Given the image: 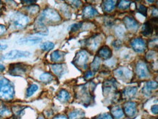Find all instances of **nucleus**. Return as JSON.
<instances>
[{
    "mask_svg": "<svg viewBox=\"0 0 158 119\" xmlns=\"http://www.w3.org/2000/svg\"><path fill=\"white\" fill-rule=\"evenodd\" d=\"M98 119H114V118H112V115H109V114H104V115H101Z\"/></svg>",
    "mask_w": 158,
    "mask_h": 119,
    "instance_id": "f704fd0d",
    "label": "nucleus"
},
{
    "mask_svg": "<svg viewBox=\"0 0 158 119\" xmlns=\"http://www.w3.org/2000/svg\"><path fill=\"white\" fill-rule=\"evenodd\" d=\"M53 119H69V118L63 115H57V116H55Z\"/></svg>",
    "mask_w": 158,
    "mask_h": 119,
    "instance_id": "4c0bfd02",
    "label": "nucleus"
},
{
    "mask_svg": "<svg viewBox=\"0 0 158 119\" xmlns=\"http://www.w3.org/2000/svg\"><path fill=\"white\" fill-rule=\"evenodd\" d=\"M37 1H22V2H24V4L25 3V4H33V3L36 2Z\"/></svg>",
    "mask_w": 158,
    "mask_h": 119,
    "instance_id": "ea45409f",
    "label": "nucleus"
},
{
    "mask_svg": "<svg viewBox=\"0 0 158 119\" xmlns=\"http://www.w3.org/2000/svg\"><path fill=\"white\" fill-rule=\"evenodd\" d=\"M138 89L137 87H135V86H131V87H127L124 89L123 91V94L126 97L128 98H131L133 97V96L136 95V94L137 93Z\"/></svg>",
    "mask_w": 158,
    "mask_h": 119,
    "instance_id": "5701e85b",
    "label": "nucleus"
},
{
    "mask_svg": "<svg viewBox=\"0 0 158 119\" xmlns=\"http://www.w3.org/2000/svg\"><path fill=\"white\" fill-rule=\"evenodd\" d=\"M11 111L7 107H1L0 108V116H7L10 115Z\"/></svg>",
    "mask_w": 158,
    "mask_h": 119,
    "instance_id": "473e14b6",
    "label": "nucleus"
},
{
    "mask_svg": "<svg viewBox=\"0 0 158 119\" xmlns=\"http://www.w3.org/2000/svg\"><path fill=\"white\" fill-rule=\"evenodd\" d=\"M14 86L7 78H0V98L10 100L14 97Z\"/></svg>",
    "mask_w": 158,
    "mask_h": 119,
    "instance_id": "f03ea898",
    "label": "nucleus"
},
{
    "mask_svg": "<svg viewBox=\"0 0 158 119\" xmlns=\"http://www.w3.org/2000/svg\"><path fill=\"white\" fill-rule=\"evenodd\" d=\"M37 119H45V118H44L43 116H40Z\"/></svg>",
    "mask_w": 158,
    "mask_h": 119,
    "instance_id": "37998d69",
    "label": "nucleus"
},
{
    "mask_svg": "<svg viewBox=\"0 0 158 119\" xmlns=\"http://www.w3.org/2000/svg\"><path fill=\"white\" fill-rule=\"evenodd\" d=\"M6 48H7V45L6 44H1L0 43V50H5Z\"/></svg>",
    "mask_w": 158,
    "mask_h": 119,
    "instance_id": "58836bf2",
    "label": "nucleus"
},
{
    "mask_svg": "<svg viewBox=\"0 0 158 119\" xmlns=\"http://www.w3.org/2000/svg\"><path fill=\"white\" fill-rule=\"evenodd\" d=\"M115 6H116V1H110V0H107L104 1L102 3V9L105 13H110L113 10H115Z\"/></svg>",
    "mask_w": 158,
    "mask_h": 119,
    "instance_id": "f3484780",
    "label": "nucleus"
},
{
    "mask_svg": "<svg viewBox=\"0 0 158 119\" xmlns=\"http://www.w3.org/2000/svg\"><path fill=\"white\" fill-rule=\"evenodd\" d=\"M42 41L41 38L38 37H29V38H24L19 40L21 44H27V45H36V44L40 43Z\"/></svg>",
    "mask_w": 158,
    "mask_h": 119,
    "instance_id": "412c9836",
    "label": "nucleus"
},
{
    "mask_svg": "<svg viewBox=\"0 0 158 119\" xmlns=\"http://www.w3.org/2000/svg\"><path fill=\"white\" fill-rule=\"evenodd\" d=\"M82 23H77V24H73V25H71V27H70L69 28V30L71 32H77L78 30H79V29L82 27Z\"/></svg>",
    "mask_w": 158,
    "mask_h": 119,
    "instance_id": "2f4dec72",
    "label": "nucleus"
},
{
    "mask_svg": "<svg viewBox=\"0 0 158 119\" xmlns=\"http://www.w3.org/2000/svg\"><path fill=\"white\" fill-rule=\"evenodd\" d=\"M61 20V17L59 13L55 10L51 8H47L37 18V22L46 26V24H55L60 22Z\"/></svg>",
    "mask_w": 158,
    "mask_h": 119,
    "instance_id": "f257e3e1",
    "label": "nucleus"
},
{
    "mask_svg": "<svg viewBox=\"0 0 158 119\" xmlns=\"http://www.w3.org/2000/svg\"><path fill=\"white\" fill-rule=\"evenodd\" d=\"M26 72V67L22 64H14L10 65L9 73L13 76H22Z\"/></svg>",
    "mask_w": 158,
    "mask_h": 119,
    "instance_id": "1a4fd4ad",
    "label": "nucleus"
},
{
    "mask_svg": "<svg viewBox=\"0 0 158 119\" xmlns=\"http://www.w3.org/2000/svg\"><path fill=\"white\" fill-rule=\"evenodd\" d=\"M31 56V53L28 51H22L18 50H12L5 53L3 56V59L4 60H14L21 58H27Z\"/></svg>",
    "mask_w": 158,
    "mask_h": 119,
    "instance_id": "39448f33",
    "label": "nucleus"
},
{
    "mask_svg": "<svg viewBox=\"0 0 158 119\" xmlns=\"http://www.w3.org/2000/svg\"><path fill=\"white\" fill-rule=\"evenodd\" d=\"M69 119H82L85 117V112L81 110H73L69 113Z\"/></svg>",
    "mask_w": 158,
    "mask_h": 119,
    "instance_id": "4be33fe9",
    "label": "nucleus"
},
{
    "mask_svg": "<svg viewBox=\"0 0 158 119\" xmlns=\"http://www.w3.org/2000/svg\"><path fill=\"white\" fill-rule=\"evenodd\" d=\"M157 89V83L155 81H149L146 83V86H145L144 89V92L145 94H149L152 90Z\"/></svg>",
    "mask_w": 158,
    "mask_h": 119,
    "instance_id": "b1692460",
    "label": "nucleus"
},
{
    "mask_svg": "<svg viewBox=\"0 0 158 119\" xmlns=\"http://www.w3.org/2000/svg\"><path fill=\"white\" fill-rule=\"evenodd\" d=\"M39 87L36 84H32L29 88H28L27 91H26V97H30L33 95L38 90Z\"/></svg>",
    "mask_w": 158,
    "mask_h": 119,
    "instance_id": "bb28decb",
    "label": "nucleus"
},
{
    "mask_svg": "<svg viewBox=\"0 0 158 119\" xmlns=\"http://www.w3.org/2000/svg\"><path fill=\"white\" fill-rule=\"evenodd\" d=\"M102 41V38L99 35H97L94 37H90L89 39L88 42H87V45H88L89 48L91 50H96L100 45V43Z\"/></svg>",
    "mask_w": 158,
    "mask_h": 119,
    "instance_id": "4468645a",
    "label": "nucleus"
},
{
    "mask_svg": "<svg viewBox=\"0 0 158 119\" xmlns=\"http://www.w3.org/2000/svg\"><path fill=\"white\" fill-rule=\"evenodd\" d=\"M26 9V10L29 12V14L35 15L39 12V10H40V7H39L38 5L34 4V5L29 6V7H27Z\"/></svg>",
    "mask_w": 158,
    "mask_h": 119,
    "instance_id": "c756f323",
    "label": "nucleus"
},
{
    "mask_svg": "<svg viewBox=\"0 0 158 119\" xmlns=\"http://www.w3.org/2000/svg\"><path fill=\"white\" fill-rule=\"evenodd\" d=\"M55 45L53 42L48 41V42H45L44 43H42L41 45V48L43 50H52L53 48H54Z\"/></svg>",
    "mask_w": 158,
    "mask_h": 119,
    "instance_id": "c85d7f7f",
    "label": "nucleus"
},
{
    "mask_svg": "<svg viewBox=\"0 0 158 119\" xmlns=\"http://www.w3.org/2000/svg\"><path fill=\"white\" fill-rule=\"evenodd\" d=\"M101 58H99L98 56H96L94 60L93 61V62L90 64L91 69H92L93 72H97L101 66Z\"/></svg>",
    "mask_w": 158,
    "mask_h": 119,
    "instance_id": "393cba45",
    "label": "nucleus"
},
{
    "mask_svg": "<svg viewBox=\"0 0 158 119\" xmlns=\"http://www.w3.org/2000/svg\"><path fill=\"white\" fill-rule=\"evenodd\" d=\"M6 32H7V28H6L5 26L0 24V36L4 35L6 33Z\"/></svg>",
    "mask_w": 158,
    "mask_h": 119,
    "instance_id": "72a5a7b5",
    "label": "nucleus"
},
{
    "mask_svg": "<svg viewBox=\"0 0 158 119\" xmlns=\"http://www.w3.org/2000/svg\"><path fill=\"white\" fill-rule=\"evenodd\" d=\"M65 54L66 53L61 51V50H55L50 55V59L53 62H61L64 59Z\"/></svg>",
    "mask_w": 158,
    "mask_h": 119,
    "instance_id": "2eb2a0df",
    "label": "nucleus"
},
{
    "mask_svg": "<svg viewBox=\"0 0 158 119\" xmlns=\"http://www.w3.org/2000/svg\"><path fill=\"white\" fill-rule=\"evenodd\" d=\"M136 74L139 78H146L149 76V71L147 64L144 61H138L136 67Z\"/></svg>",
    "mask_w": 158,
    "mask_h": 119,
    "instance_id": "6e6552de",
    "label": "nucleus"
},
{
    "mask_svg": "<svg viewBox=\"0 0 158 119\" xmlns=\"http://www.w3.org/2000/svg\"><path fill=\"white\" fill-rule=\"evenodd\" d=\"M147 11H148V8L146 7V6H144V4H139V6H138V12L139 13L142 14L143 16H146V15H147Z\"/></svg>",
    "mask_w": 158,
    "mask_h": 119,
    "instance_id": "7c9ffc66",
    "label": "nucleus"
},
{
    "mask_svg": "<svg viewBox=\"0 0 158 119\" xmlns=\"http://www.w3.org/2000/svg\"><path fill=\"white\" fill-rule=\"evenodd\" d=\"M123 22L126 28L131 32H135L138 28V22L132 16H125L123 18Z\"/></svg>",
    "mask_w": 158,
    "mask_h": 119,
    "instance_id": "9b49d317",
    "label": "nucleus"
},
{
    "mask_svg": "<svg viewBox=\"0 0 158 119\" xmlns=\"http://www.w3.org/2000/svg\"><path fill=\"white\" fill-rule=\"evenodd\" d=\"M89 60V53L87 50H82L78 52L73 60V64L77 68L85 69L87 68V61Z\"/></svg>",
    "mask_w": 158,
    "mask_h": 119,
    "instance_id": "20e7f679",
    "label": "nucleus"
},
{
    "mask_svg": "<svg viewBox=\"0 0 158 119\" xmlns=\"http://www.w3.org/2000/svg\"><path fill=\"white\" fill-rule=\"evenodd\" d=\"M124 111L129 118H133L137 112V105L136 102H128L124 105Z\"/></svg>",
    "mask_w": 158,
    "mask_h": 119,
    "instance_id": "9d476101",
    "label": "nucleus"
},
{
    "mask_svg": "<svg viewBox=\"0 0 158 119\" xmlns=\"http://www.w3.org/2000/svg\"><path fill=\"white\" fill-rule=\"evenodd\" d=\"M70 94L66 90H64V89H62L58 92V95H57V98H58V100L61 102H66L70 99Z\"/></svg>",
    "mask_w": 158,
    "mask_h": 119,
    "instance_id": "6ab92c4d",
    "label": "nucleus"
},
{
    "mask_svg": "<svg viewBox=\"0 0 158 119\" xmlns=\"http://www.w3.org/2000/svg\"><path fill=\"white\" fill-rule=\"evenodd\" d=\"M10 22L12 27L16 29H22L25 28L29 24V18L27 16L16 12L12 13L10 17Z\"/></svg>",
    "mask_w": 158,
    "mask_h": 119,
    "instance_id": "7ed1b4c3",
    "label": "nucleus"
},
{
    "mask_svg": "<svg viewBox=\"0 0 158 119\" xmlns=\"http://www.w3.org/2000/svg\"><path fill=\"white\" fill-rule=\"evenodd\" d=\"M53 75L50 74L49 72H45L42 73L41 75L40 76V80L42 81V82L45 83V84H48V83H50L53 80Z\"/></svg>",
    "mask_w": 158,
    "mask_h": 119,
    "instance_id": "a878e982",
    "label": "nucleus"
},
{
    "mask_svg": "<svg viewBox=\"0 0 158 119\" xmlns=\"http://www.w3.org/2000/svg\"><path fill=\"white\" fill-rule=\"evenodd\" d=\"M65 65L63 64H55L51 66V69L55 75L58 77H61L65 72Z\"/></svg>",
    "mask_w": 158,
    "mask_h": 119,
    "instance_id": "dca6fc26",
    "label": "nucleus"
},
{
    "mask_svg": "<svg viewBox=\"0 0 158 119\" xmlns=\"http://www.w3.org/2000/svg\"><path fill=\"white\" fill-rule=\"evenodd\" d=\"M112 115L115 119H121L125 116L123 110L120 107V106H115L111 110Z\"/></svg>",
    "mask_w": 158,
    "mask_h": 119,
    "instance_id": "a211bd4d",
    "label": "nucleus"
},
{
    "mask_svg": "<svg viewBox=\"0 0 158 119\" xmlns=\"http://www.w3.org/2000/svg\"><path fill=\"white\" fill-rule=\"evenodd\" d=\"M131 4V1L122 0V1H119L118 7L119 9L120 10H127L130 7Z\"/></svg>",
    "mask_w": 158,
    "mask_h": 119,
    "instance_id": "cd10ccee",
    "label": "nucleus"
},
{
    "mask_svg": "<svg viewBox=\"0 0 158 119\" xmlns=\"http://www.w3.org/2000/svg\"><path fill=\"white\" fill-rule=\"evenodd\" d=\"M131 45L133 49L137 53H143L146 48V44L144 40L141 37H136L131 41Z\"/></svg>",
    "mask_w": 158,
    "mask_h": 119,
    "instance_id": "0eeeda50",
    "label": "nucleus"
},
{
    "mask_svg": "<svg viewBox=\"0 0 158 119\" xmlns=\"http://www.w3.org/2000/svg\"><path fill=\"white\" fill-rule=\"evenodd\" d=\"M2 4H1V1H0V15L2 13Z\"/></svg>",
    "mask_w": 158,
    "mask_h": 119,
    "instance_id": "79ce46f5",
    "label": "nucleus"
},
{
    "mask_svg": "<svg viewBox=\"0 0 158 119\" xmlns=\"http://www.w3.org/2000/svg\"><path fill=\"white\" fill-rule=\"evenodd\" d=\"M82 15H83V18H92L94 16H97L98 15V13L96 10V9H95L92 6H86V7H84L82 11Z\"/></svg>",
    "mask_w": 158,
    "mask_h": 119,
    "instance_id": "ddd939ff",
    "label": "nucleus"
},
{
    "mask_svg": "<svg viewBox=\"0 0 158 119\" xmlns=\"http://www.w3.org/2000/svg\"><path fill=\"white\" fill-rule=\"evenodd\" d=\"M115 76L123 81H130L132 78V72L127 67H119L115 71Z\"/></svg>",
    "mask_w": 158,
    "mask_h": 119,
    "instance_id": "423d86ee",
    "label": "nucleus"
},
{
    "mask_svg": "<svg viewBox=\"0 0 158 119\" xmlns=\"http://www.w3.org/2000/svg\"><path fill=\"white\" fill-rule=\"evenodd\" d=\"M154 25L151 22H146L143 25L142 35L144 36H150L153 33Z\"/></svg>",
    "mask_w": 158,
    "mask_h": 119,
    "instance_id": "aec40b11",
    "label": "nucleus"
},
{
    "mask_svg": "<svg viewBox=\"0 0 158 119\" xmlns=\"http://www.w3.org/2000/svg\"><path fill=\"white\" fill-rule=\"evenodd\" d=\"M4 69H5V67L3 64H0V72H3Z\"/></svg>",
    "mask_w": 158,
    "mask_h": 119,
    "instance_id": "a19ab883",
    "label": "nucleus"
},
{
    "mask_svg": "<svg viewBox=\"0 0 158 119\" xmlns=\"http://www.w3.org/2000/svg\"><path fill=\"white\" fill-rule=\"evenodd\" d=\"M112 56V51L110 49L109 47L104 45L102 46L100 49L98 51V56L100 58H103V59H109Z\"/></svg>",
    "mask_w": 158,
    "mask_h": 119,
    "instance_id": "f8f14e48",
    "label": "nucleus"
},
{
    "mask_svg": "<svg viewBox=\"0 0 158 119\" xmlns=\"http://www.w3.org/2000/svg\"><path fill=\"white\" fill-rule=\"evenodd\" d=\"M94 73L92 71H87V72H85V78H87V79H88V78H93V76Z\"/></svg>",
    "mask_w": 158,
    "mask_h": 119,
    "instance_id": "c9c22d12",
    "label": "nucleus"
},
{
    "mask_svg": "<svg viewBox=\"0 0 158 119\" xmlns=\"http://www.w3.org/2000/svg\"><path fill=\"white\" fill-rule=\"evenodd\" d=\"M151 112H152L154 114H155V115H157L158 112V108L157 105L152 106V107H151Z\"/></svg>",
    "mask_w": 158,
    "mask_h": 119,
    "instance_id": "e433bc0d",
    "label": "nucleus"
}]
</instances>
